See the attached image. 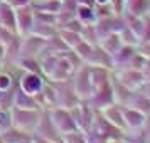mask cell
Returning <instances> with one entry per match:
<instances>
[{
    "mask_svg": "<svg viewBox=\"0 0 150 143\" xmlns=\"http://www.w3.org/2000/svg\"><path fill=\"white\" fill-rule=\"evenodd\" d=\"M10 111H12V126H17V128L34 135V130L39 123L42 109H22L17 106H12Z\"/></svg>",
    "mask_w": 150,
    "mask_h": 143,
    "instance_id": "cell-1",
    "label": "cell"
},
{
    "mask_svg": "<svg viewBox=\"0 0 150 143\" xmlns=\"http://www.w3.org/2000/svg\"><path fill=\"white\" fill-rule=\"evenodd\" d=\"M49 115H51V120H52V123H54V126L57 128L61 138L64 135L71 133V131L79 130L78 125H76V121H74V118H73V115H71V109L56 106V108L49 109Z\"/></svg>",
    "mask_w": 150,
    "mask_h": 143,
    "instance_id": "cell-2",
    "label": "cell"
},
{
    "mask_svg": "<svg viewBox=\"0 0 150 143\" xmlns=\"http://www.w3.org/2000/svg\"><path fill=\"white\" fill-rule=\"evenodd\" d=\"M73 81V88H74L76 94L81 98V101H88L91 93H93V86H91V77H89V64H81L76 69Z\"/></svg>",
    "mask_w": 150,
    "mask_h": 143,
    "instance_id": "cell-3",
    "label": "cell"
},
{
    "mask_svg": "<svg viewBox=\"0 0 150 143\" xmlns=\"http://www.w3.org/2000/svg\"><path fill=\"white\" fill-rule=\"evenodd\" d=\"M46 76L44 74H39V73H29V71H24L19 79V88L27 93V94H32V96H39L42 93V88L46 84Z\"/></svg>",
    "mask_w": 150,
    "mask_h": 143,
    "instance_id": "cell-4",
    "label": "cell"
},
{
    "mask_svg": "<svg viewBox=\"0 0 150 143\" xmlns=\"http://www.w3.org/2000/svg\"><path fill=\"white\" fill-rule=\"evenodd\" d=\"M88 103L91 104V108L98 109V111H101V109H105L106 106H110V104H113L115 103V94H113V86H111V81L108 82V84H103V86H100V88L93 89V93H91V96H89Z\"/></svg>",
    "mask_w": 150,
    "mask_h": 143,
    "instance_id": "cell-5",
    "label": "cell"
},
{
    "mask_svg": "<svg viewBox=\"0 0 150 143\" xmlns=\"http://www.w3.org/2000/svg\"><path fill=\"white\" fill-rule=\"evenodd\" d=\"M15 24H17V34L29 35L34 27V8L32 5H24V7L15 8Z\"/></svg>",
    "mask_w": 150,
    "mask_h": 143,
    "instance_id": "cell-6",
    "label": "cell"
},
{
    "mask_svg": "<svg viewBox=\"0 0 150 143\" xmlns=\"http://www.w3.org/2000/svg\"><path fill=\"white\" fill-rule=\"evenodd\" d=\"M0 27L7 29L10 32H17L15 8L5 0H0Z\"/></svg>",
    "mask_w": 150,
    "mask_h": 143,
    "instance_id": "cell-7",
    "label": "cell"
},
{
    "mask_svg": "<svg viewBox=\"0 0 150 143\" xmlns=\"http://www.w3.org/2000/svg\"><path fill=\"white\" fill-rule=\"evenodd\" d=\"M14 106L22 108V109H41L42 104L37 101V96L27 94V93H24L17 86L15 88V93H14Z\"/></svg>",
    "mask_w": 150,
    "mask_h": 143,
    "instance_id": "cell-8",
    "label": "cell"
},
{
    "mask_svg": "<svg viewBox=\"0 0 150 143\" xmlns=\"http://www.w3.org/2000/svg\"><path fill=\"white\" fill-rule=\"evenodd\" d=\"M123 109V120H125V126L130 130H140L142 128L145 116L143 113H140L138 109L132 108V106H122Z\"/></svg>",
    "mask_w": 150,
    "mask_h": 143,
    "instance_id": "cell-9",
    "label": "cell"
},
{
    "mask_svg": "<svg viewBox=\"0 0 150 143\" xmlns=\"http://www.w3.org/2000/svg\"><path fill=\"white\" fill-rule=\"evenodd\" d=\"M101 115L108 120L113 126H116L118 130H123L125 128V120H123V109H122V104L118 103H113L106 106L105 109H101Z\"/></svg>",
    "mask_w": 150,
    "mask_h": 143,
    "instance_id": "cell-10",
    "label": "cell"
},
{
    "mask_svg": "<svg viewBox=\"0 0 150 143\" xmlns=\"http://www.w3.org/2000/svg\"><path fill=\"white\" fill-rule=\"evenodd\" d=\"M76 19L83 25H95L98 22V8L96 5H78L76 7Z\"/></svg>",
    "mask_w": 150,
    "mask_h": 143,
    "instance_id": "cell-11",
    "label": "cell"
},
{
    "mask_svg": "<svg viewBox=\"0 0 150 143\" xmlns=\"http://www.w3.org/2000/svg\"><path fill=\"white\" fill-rule=\"evenodd\" d=\"M0 138L5 143H22V142H25V140H30L32 133L24 131V130L17 128V126H10V128L0 131Z\"/></svg>",
    "mask_w": 150,
    "mask_h": 143,
    "instance_id": "cell-12",
    "label": "cell"
},
{
    "mask_svg": "<svg viewBox=\"0 0 150 143\" xmlns=\"http://www.w3.org/2000/svg\"><path fill=\"white\" fill-rule=\"evenodd\" d=\"M122 46H123V41H122V37H120V32H111V34H108L106 37H103L101 41H100V47L105 52H108L111 57L120 51Z\"/></svg>",
    "mask_w": 150,
    "mask_h": 143,
    "instance_id": "cell-13",
    "label": "cell"
},
{
    "mask_svg": "<svg viewBox=\"0 0 150 143\" xmlns=\"http://www.w3.org/2000/svg\"><path fill=\"white\" fill-rule=\"evenodd\" d=\"M150 8V0H125V12L123 14L143 17Z\"/></svg>",
    "mask_w": 150,
    "mask_h": 143,
    "instance_id": "cell-14",
    "label": "cell"
},
{
    "mask_svg": "<svg viewBox=\"0 0 150 143\" xmlns=\"http://www.w3.org/2000/svg\"><path fill=\"white\" fill-rule=\"evenodd\" d=\"M61 143H88V136H86L84 131L76 130V131H71V133L62 136Z\"/></svg>",
    "mask_w": 150,
    "mask_h": 143,
    "instance_id": "cell-15",
    "label": "cell"
},
{
    "mask_svg": "<svg viewBox=\"0 0 150 143\" xmlns=\"http://www.w3.org/2000/svg\"><path fill=\"white\" fill-rule=\"evenodd\" d=\"M12 89H15L12 74H8L7 71H0V93H7Z\"/></svg>",
    "mask_w": 150,
    "mask_h": 143,
    "instance_id": "cell-16",
    "label": "cell"
},
{
    "mask_svg": "<svg viewBox=\"0 0 150 143\" xmlns=\"http://www.w3.org/2000/svg\"><path fill=\"white\" fill-rule=\"evenodd\" d=\"M12 126V111L0 108V131Z\"/></svg>",
    "mask_w": 150,
    "mask_h": 143,
    "instance_id": "cell-17",
    "label": "cell"
},
{
    "mask_svg": "<svg viewBox=\"0 0 150 143\" xmlns=\"http://www.w3.org/2000/svg\"><path fill=\"white\" fill-rule=\"evenodd\" d=\"M142 76H143V81H145V82H150V59H147L145 64H143Z\"/></svg>",
    "mask_w": 150,
    "mask_h": 143,
    "instance_id": "cell-18",
    "label": "cell"
},
{
    "mask_svg": "<svg viewBox=\"0 0 150 143\" xmlns=\"http://www.w3.org/2000/svg\"><path fill=\"white\" fill-rule=\"evenodd\" d=\"M5 54H7L5 46H4V44H0V59H5Z\"/></svg>",
    "mask_w": 150,
    "mask_h": 143,
    "instance_id": "cell-19",
    "label": "cell"
},
{
    "mask_svg": "<svg viewBox=\"0 0 150 143\" xmlns=\"http://www.w3.org/2000/svg\"><path fill=\"white\" fill-rule=\"evenodd\" d=\"M96 5H110V0H95Z\"/></svg>",
    "mask_w": 150,
    "mask_h": 143,
    "instance_id": "cell-20",
    "label": "cell"
},
{
    "mask_svg": "<svg viewBox=\"0 0 150 143\" xmlns=\"http://www.w3.org/2000/svg\"><path fill=\"white\" fill-rule=\"evenodd\" d=\"M4 61L5 59H0V71H4Z\"/></svg>",
    "mask_w": 150,
    "mask_h": 143,
    "instance_id": "cell-21",
    "label": "cell"
},
{
    "mask_svg": "<svg viewBox=\"0 0 150 143\" xmlns=\"http://www.w3.org/2000/svg\"><path fill=\"white\" fill-rule=\"evenodd\" d=\"M0 143H5V142H4V140H2V138H0Z\"/></svg>",
    "mask_w": 150,
    "mask_h": 143,
    "instance_id": "cell-22",
    "label": "cell"
}]
</instances>
